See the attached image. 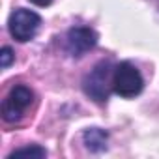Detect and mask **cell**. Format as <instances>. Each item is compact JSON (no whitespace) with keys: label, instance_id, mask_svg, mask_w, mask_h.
<instances>
[{"label":"cell","instance_id":"4","mask_svg":"<svg viewBox=\"0 0 159 159\" xmlns=\"http://www.w3.org/2000/svg\"><path fill=\"white\" fill-rule=\"evenodd\" d=\"M39 26H41V17L36 11L25 10V8L13 10L8 19V30H10L11 38L21 43L34 39L36 34L39 32Z\"/></svg>","mask_w":159,"mask_h":159},{"label":"cell","instance_id":"5","mask_svg":"<svg viewBox=\"0 0 159 159\" xmlns=\"http://www.w3.org/2000/svg\"><path fill=\"white\" fill-rule=\"evenodd\" d=\"M99 41V36L90 26H73L66 34V51L73 58H81L92 51Z\"/></svg>","mask_w":159,"mask_h":159},{"label":"cell","instance_id":"7","mask_svg":"<svg viewBox=\"0 0 159 159\" xmlns=\"http://www.w3.org/2000/svg\"><path fill=\"white\" fill-rule=\"evenodd\" d=\"M21 155H30V157H45L47 155V150L38 146V144H32V146H26V148H19V150H13L10 153V159L13 157H21Z\"/></svg>","mask_w":159,"mask_h":159},{"label":"cell","instance_id":"1","mask_svg":"<svg viewBox=\"0 0 159 159\" xmlns=\"http://www.w3.org/2000/svg\"><path fill=\"white\" fill-rule=\"evenodd\" d=\"M112 73L114 66L111 64V60H101L99 64H96L94 69L86 73L83 79L84 94L96 103H105L112 90Z\"/></svg>","mask_w":159,"mask_h":159},{"label":"cell","instance_id":"3","mask_svg":"<svg viewBox=\"0 0 159 159\" xmlns=\"http://www.w3.org/2000/svg\"><path fill=\"white\" fill-rule=\"evenodd\" d=\"M32 101H34L32 88L26 86V84H15L8 92V96L2 101V107H0V112H2L4 122H8V124L19 122L26 114V111L32 105Z\"/></svg>","mask_w":159,"mask_h":159},{"label":"cell","instance_id":"2","mask_svg":"<svg viewBox=\"0 0 159 159\" xmlns=\"http://www.w3.org/2000/svg\"><path fill=\"white\" fill-rule=\"evenodd\" d=\"M144 88V79L139 67L131 62H120L114 66L112 73V92L120 98H137Z\"/></svg>","mask_w":159,"mask_h":159},{"label":"cell","instance_id":"6","mask_svg":"<svg viewBox=\"0 0 159 159\" xmlns=\"http://www.w3.org/2000/svg\"><path fill=\"white\" fill-rule=\"evenodd\" d=\"M83 142L86 146L88 152L92 153H101L107 150V144H109V133L105 129H99V127H88L84 133H83Z\"/></svg>","mask_w":159,"mask_h":159},{"label":"cell","instance_id":"8","mask_svg":"<svg viewBox=\"0 0 159 159\" xmlns=\"http://www.w3.org/2000/svg\"><path fill=\"white\" fill-rule=\"evenodd\" d=\"M0 58H2V62H0L2 69H8V67L11 66V62L15 60L13 49H11V47H2V51H0Z\"/></svg>","mask_w":159,"mask_h":159},{"label":"cell","instance_id":"9","mask_svg":"<svg viewBox=\"0 0 159 159\" xmlns=\"http://www.w3.org/2000/svg\"><path fill=\"white\" fill-rule=\"evenodd\" d=\"M32 4H36V6H39V8H45V6H49L52 0H30Z\"/></svg>","mask_w":159,"mask_h":159}]
</instances>
